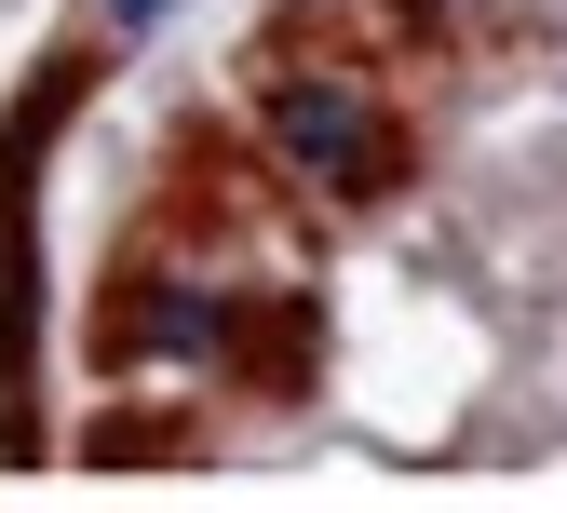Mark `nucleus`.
<instances>
[{
  "mask_svg": "<svg viewBox=\"0 0 567 513\" xmlns=\"http://www.w3.org/2000/svg\"><path fill=\"white\" fill-rule=\"evenodd\" d=\"M270 135H284V150H298L311 176H338V189H365V176L392 163L379 109H365V95H338V82H298V95H270Z\"/></svg>",
  "mask_w": 567,
  "mask_h": 513,
  "instance_id": "obj_1",
  "label": "nucleus"
},
{
  "mask_svg": "<svg viewBox=\"0 0 567 513\" xmlns=\"http://www.w3.org/2000/svg\"><path fill=\"white\" fill-rule=\"evenodd\" d=\"M109 14H122V28H150V14H163V0H109Z\"/></svg>",
  "mask_w": 567,
  "mask_h": 513,
  "instance_id": "obj_2",
  "label": "nucleus"
}]
</instances>
